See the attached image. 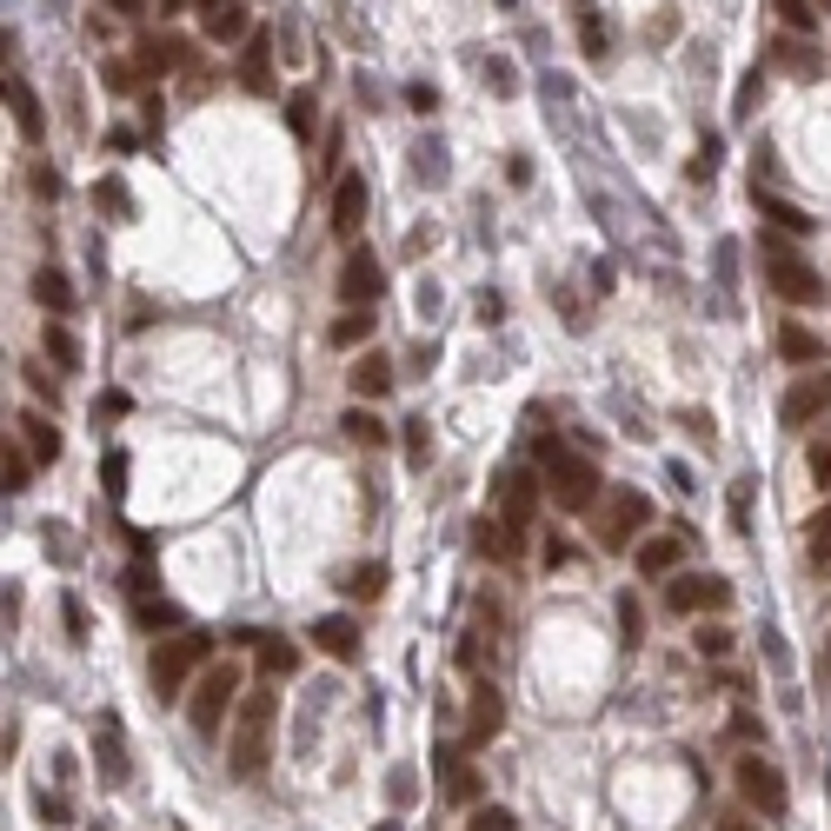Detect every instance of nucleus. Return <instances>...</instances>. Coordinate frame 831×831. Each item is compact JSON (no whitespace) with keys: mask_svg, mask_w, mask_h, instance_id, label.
<instances>
[{"mask_svg":"<svg viewBox=\"0 0 831 831\" xmlns=\"http://www.w3.org/2000/svg\"><path fill=\"white\" fill-rule=\"evenodd\" d=\"M101 485H107L114 499L127 492V453H107V459H101Z\"/></svg>","mask_w":831,"mask_h":831,"instance_id":"44","label":"nucleus"},{"mask_svg":"<svg viewBox=\"0 0 831 831\" xmlns=\"http://www.w3.org/2000/svg\"><path fill=\"white\" fill-rule=\"evenodd\" d=\"M805 552H811V565H831V499L805 519Z\"/></svg>","mask_w":831,"mask_h":831,"instance_id":"30","label":"nucleus"},{"mask_svg":"<svg viewBox=\"0 0 831 831\" xmlns=\"http://www.w3.org/2000/svg\"><path fill=\"white\" fill-rule=\"evenodd\" d=\"M286 120H293V133H313V94H293L286 101Z\"/></svg>","mask_w":831,"mask_h":831,"instance_id":"48","label":"nucleus"},{"mask_svg":"<svg viewBox=\"0 0 831 831\" xmlns=\"http://www.w3.org/2000/svg\"><path fill=\"white\" fill-rule=\"evenodd\" d=\"M239 692H246V686H239V665H207L200 686H194V699H187L194 731H200V738H220V725H226V712H233Z\"/></svg>","mask_w":831,"mask_h":831,"instance_id":"4","label":"nucleus"},{"mask_svg":"<svg viewBox=\"0 0 831 831\" xmlns=\"http://www.w3.org/2000/svg\"><path fill=\"white\" fill-rule=\"evenodd\" d=\"M386 386H393V360H386V353H366V360L353 366V393H360V399H379Z\"/></svg>","mask_w":831,"mask_h":831,"instance_id":"28","label":"nucleus"},{"mask_svg":"<svg viewBox=\"0 0 831 831\" xmlns=\"http://www.w3.org/2000/svg\"><path fill=\"white\" fill-rule=\"evenodd\" d=\"M213 652V639L207 632H180V639H166L153 658H147V679H153V692L160 699H180L187 692V679H194V665Z\"/></svg>","mask_w":831,"mask_h":831,"instance_id":"5","label":"nucleus"},{"mask_svg":"<svg viewBox=\"0 0 831 831\" xmlns=\"http://www.w3.org/2000/svg\"><path fill=\"white\" fill-rule=\"evenodd\" d=\"M539 492H546V479L539 472H506L499 479V519L506 526H519V532H532V513H539Z\"/></svg>","mask_w":831,"mask_h":831,"instance_id":"11","label":"nucleus"},{"mask_svg":"<svg viewBox=\"0 0 831 831\" xmlns=\"http://www.w3.org/2000/svg\"><path fill=\"white\" fill-rule=\"evenodd\" d=\"M805 472H811V485L831 492V426H818V433L805 440Z\"/></svg>","mask_w":831,"mask_h":831,"instance_id":"31","label":"nucleus"},{"mask_svg":"<svg viewBox=\"0 0 831 831\" xmlns=\"http://www.w3.org/2000/svg\"><path fill=\"white\" fill-rule=\"evenodd\" d=\"M499 8H519V0H499Z\"/></svg>","mask_w":831,"mask_h":831,"instance_id":"59","label":"nucleus"},{"mask_svg":"<svg viewBox=\"0 0 831 831\" xmlns=\"http://www.w3.org/2000/svg\"><path fill=\"white\" fill-rule=\"evenodd\" d=\"M433 765H440V785H446L453 805H479V798H485V785H479V772H472V759H466V745H440Z\"/></svg>","mask_w":831,"mask_h":831,"instance_id":"13","label":"nucleus"},{"mask_svg":"<svg viewBox=\"0 0 831 831\" xmlns=\"http://www.w3.org/2000/svg\"><path fill=\"white\" fill-rule=\"evenodd\" d=\"M273 34H246V47H239V87H254V94H267L273 87Z\"/></svg>","mask_w":831,"mask_h":831,"instance_id":"16","label":"nucleus"},{"mask_svg":"<svg viewBox=\"0 0 831 831\" xmlns=\"http://www.w3.org/2000/svg\"><path fill=\"white\" fill-rule=\"evenodd\" d=\"M779 54H785V67H792V73H824L818 47H811V54H805V47H779Z\"/></svg>","mask_w":831,"mask_h":831,"instance_id":"47","label":"nucleus"},{"mask_svg":"<svg viewBox=\"0 0 831 831\" xmlns=\"http://www.w3.org/2000/svg\"><path fill=\"white\" fill-rule=\"evenodd\" d=\"M14 426H21V446H27L40 466H47V459H60V433H54V420H47V412H21Z\"/></svg>","mask_w":831,"mask_h":831,"instance_id":"21","label":"nucleus"},{"mask_svg":"<svg viewBox=\"0 0 831 831\" xmlns=\"http://www.w3.org/2000/svg\"><path fill=\"white\" fill-rule=\"evenodd\" d=\"M406 101H412V114H433V107H440V101H433V87H420V80L406 87Z\"/></svg>","mask_w":831,"mask_h":831,"instance_id":"53","label":"nucleus"},{"mask_svg":"<svg viewBox=\"0 0 831 831\" xmlns=\"http://www.w3.org/2000/svg\"><path fill=\"white\" fill-rule=\"evenodd\" d=\"M40 353H47V366H60V373H80V340L60 326V319H47L40 326Z\"/></svg>","mask_w":831,"mask_h":831,"instance_id":"23","label":"nucleus"},{"mask_svg":"<svg viewBox=\"0 0 831 831\" xmlns=\"http://www.w3.org/2000/svg\"><path fill=\"white\" fill-rule=\"evenodd\" d=\"M21 373H27V386H34V393H40V399H47V406H54V399H60V379H54V373H47V366H21Z\"/></svg>","mask_w":831,"mask_h":831,"instance_id":"49","label":"nucleus"},{"mask_svg":"<svg viewBox=\"0 0 831 831\" xmlns=\"http://www.w3.org/2000/svg\"><path fill=\"white\" fill-rule=\"evenodd\" d=\"M712 831H759V824H752V818H718Z\"/></svg>","mask_w":831,"mask_h":831,"instance_id":"55","label":"nucleus"},{"mask_svg":"<svg viewBox=\"0 0 831 831\" xmlns=\"http://www.w3.org/2000/svg\"><path fill=\"white\" fill-rule=\"evenodd\" d=\"M254 652H260V672L267 679H293L300 672V645H286V639H260Z\"/></svg>","mask_w":831,"mask_h":831,"instance_id":"27","label":"nucleus"},{"mask_svg":"<svg viewBox=\"0 0 831 831\" xmlns=\"http://www.w3.org/2000/svg\"><path fill=\"white\" fill-rule=\"evenodd\" d=\"M466 831H519V818H513L506 805H472V818H466Z\"/></svg>","mask_w":831,"mask_h":831,"instance_id":"36","label":"nucleus"},{"mask_svg":"<svg viewBox=\"0 0 831 831\" xmlns=\"http://www.w3.org/2000/svg\"><path fill=\"white\" fill-rule=\"evenodd\" d=\"M360 220H366V180L340 174V187H332V233H360Z\"/></svg>","mask_w":831,"mask_h":831,"instance_id":"17","label":"nucleus"},{"mask_svg":"<svg viewBox=\"0 0 831 831\" xmlns=\"http://www.w3.org/2000/svg\"><path fill=\"white\" fill-rule=\"evenodd\" d=\"M539 459H546V492H552V506H565V513H586L593 499H599V466H593V459L559 453L552 440H539Z\"/></svg>","mask_w":831,"mask_h":831,"instance_id":"2","label":"nucleus"},{"mask_svg":"<svg viewBox=\"0 0 831 831\" xmlns=\"http://www.w3.org/2000/svg\"><path fill=\"white\" fill-rule=\"evenodd\" d=\"M326 658H360V625L353 619H313V632H306Z\"/></svg>","mask_w":831,"mask_h":831,"instance_id":"18","label":"nucleus"},{"mask_svg":"<svg viewBox=\"0 0 831 831\" xmlns=\"http://www.w3.org/2000/svg\"><path fill=\"white\" fill-rule=\"evenodd\" d=\"M373 831H399V824H393V818H386V824H373Z\"/></svg>","mask_w":831,"mask_h":831,"instance_id":"58","label":"nucleus"},{"mask_svg":"<svg viewBox=\"0 0 831 831\" xmlns=\"http://www.w3.org/2000/svg\"><path fill=\"white\" fill-rule=\"evenodd\" d=\"M619 625H625V639H632V645L645 639V612H639V599H632V593L619 599Z\"/></svg>","mask_w":831,"mask_h":831,"instance_id":"45","label":"nucleus"},{"mask_svg":"<svg viewBox=\"0 0 831 831\" xmlns=\"http://www.w3.org/2000/svg\"><path fill=\"white\" fill-rule=\"evenodd\" d=\"M506 725V699H499V686L492 679H479L472 686V699H466V752H479V745Z\"/></svg>","mask_w":831,"mask_h":831,"instance_id":"12","label":"nucleus"},{"mask_svg":"<svg viewBox=\"0 0 831 831\" xmlns=\"http://www.w3.org/2000/svg\"><path fill=\"white\" fill-rule=\"evenodd\" d=\"M107 8H114V14H140V8H147V0H107Z\"/></svg>","mask_w":831,"mask_h":831,"instance_id":"56","label":"nucleus"},{"mask_svg":"<svg viewBox=\"0 0 831 831\" xmlns=\"http://www.w3.org/2000/svg\"><path fill=\"white\" fill-rule=\"evenodd\" d=\"M692 652H699V658H725V652H731V632H725V625H699V632H692Z\"/></svg>","mask_w":831,"mask_h":831,"instance_id":"40","label":"nucleus"},{"mask_svg":"<svg viewBox=\"0 0 831 831\" xmlns=\"http://www.w3.org/2000/svg\"><path fill=\"white\" fill-rule=\"evenodd\" d=\"M40 818H47V824H73V805H67L60 792H40Z\"/></svg>","mask_w":831,"mask_h":831,"instance_id":"50","label":"nucleus"},{"mask_svg":"<svg viewBox=\"0 0 831 831\" xmlns=\"http://www.w3.org/2000/svg\"><path fill=\"white\" fill-rule=\"evenodd\" d=\"M34 466H40V459H34L27 446L8 440V459H0V479H8V492H27V485H34Z\"/></svg>","mask_w":831,"mask_h":831,"instance_id":"32","label":"nucleus"},{"mask_svg":"<svg viewBox=\"0 0 831 831\" xmlns=\"http://www.w3.org/2000/svg\"><path fill=\"white\" fill-rule=\"evenodd\" d=\"M472 546H479L485 559H499V565H513V559L526 552V532H519V526H506V519H492V513H485V519L472 526Z\"/></svg>","mask_w":831,"mask_h":831,"instance_id":"15","label":"nucleus"},{"mask_svg":"<svg viewBox=\"0 0 831 831\" xmlns=\"http://www.w3.org/2000/svg\"><path fill=\"white\" fill-rule=\"evenodd\" d=\"M60 619H67L73 639H87V606H80V599H60Z\"/></svg>","mask_w":831,"mask_h":831,"instance_id":"51","label":"nucleus"},{"mask_svg":"<svg viewBox=\"0 0 831 831\" xmlns=\"http://www.w3.org/2000/svg\"><path fill=\"white\" fill-rule=\"evenodd\" d=\"M692 552V532L686 526H672V532H652L632 559H639V578H665V572H679V559Z\"/></svg>","mask_w":831,"mask_h":831,"instance_id":"14","label":"nucleus"},{"mask_svg":"<svg viewBox=\"0 0 831 831\" xmlns=\"http://www.w3.org/2000/svg\"><path fill=\"white\" fill-rule=\"evenodd\" d=\"M133 619H140L147 632H174V625H180V612L166 606V599H140V606H133Z\"/></svg>","mask_w":831,"mask_h":831,"instance_id":"35","label":"nucleus"},{"mask_svg":"<svg viewBox=\"0 0 831 831\" xmlns=\"http://www.w3.org/2000/svg\"><path fill=\"white\" fill-rule=\"evenodd\" d=\"M824 412H831V366H824V373H805V379L779 399V420H785L792 433H811Z\"/></svg>","mask_w":831,"mask_h":831,"instance_id":"8","label":"nucleus"},{"mask_svg":"<svg viewBox=\"0 0 831 831\" xmlns=\"http://www.w3.org/2000/svg\"><path fill=\"white\" fill-rule=\"evenodd\" d=\"M101 80H107V87H114V94H127V87H133V80H140V67H133V60H120V54H114V60H107V67H101Z\"/></svg>","mask_w":831,"mask_h":831,"instance_id":"43","label":"nucleus"},{"mask_svg":"<svg viewBox=\"0 0 831 831\" xmlns=\"http://www.w3.org/2000/svg\"><path fill=\"white\" fill-rule=\"evenodd\" d=\"M818 8H831V0H818Z\"/></svg>","mask_w":831,"mask_h":831,"instance_id":"60","label":"nucleus"},{"mask_svg":"<svg viewBox=\"0 0 831 831\" xmlns=\"http://www.w3.org/2000/svg\"><path fill=\"white\" fill-rule=\"evenodd\" d=\"M652 526V499L632 492V485H612L606 506H599V546L606 552H632V539Z\"/></svg>","mask_w":831,"mask_h":831,"instance_id":"6","label":"nucleus"},{"mask_svg":"<svg viewBox=\"0 0 831 831\" xmlns=\"http://www.w3.org/2000/svg\"><path fill=\"white\" fill-rule=\"evenodd\" d=\"M94 759H101V785H120V779H127V752H120V725H101V738H94Z\"/></svg>","mask_w":831,"mask_h":831,"instance_id":"26","label":"nucleus"},{"mask_svg":"<svg viewBox=\"0 0 831 831\" xmlns=\"http://www.w3.org/2000/svg\"><path fill=\"white\" fill-rule=\"evenodd\" d=\"M200 21L213 40H246V0H200Z\"/></svg>","mask_w":831,"mask_h":831,"instance_id":"19","label":"nucleus"},{"mask_svg":"<svg viewBox=\"0 0 831 831\" xmlns=\"http://www.w3.org/2000/svg\"><path fill=\"white\" fill-rule=\"evenodd\" d=\"M353 599H379L386 593V565L379 559H366V565H353V586H347Z\"/></svg>","mask_w":831,"mask_h":831,"instance_id":"34","label":"nucleus"},{"mask_svg":"<svg viewBox=\"0 0 831 831\" xmlns=\"http://www.w3.org/2000/svg\"><path fill=\"white\" fill-rule=\"evenodd\" d=\"M772 14H779L785 27H798V34L818 27V8H811V0H772Z\"/></svg>","mask_w":831,"mask_h":831,"instance_id":"39","label":"nucleus"},{"mask_svg":"<svg viewBox=\"0 0 831 831\" xmlns=\"http://www.w3.org/2000/svg\"><path fill=\"white\" fill-rule=\"evenodd\" d=\"M665 606L672 612H725L731 606V586L718 572H679L672 586H665Z\"/></svg>","mask_w":831,"mask_h":831,"instance_id":"9","label":"nucleus"},{"mask_svg":"<svg viewBox=\"0 0 831 831\" xmlns=\"http://www.w3.org/2000/svg\"><path fill=\"white\" fill-rule=\"evenodd\" d=\"M759 213H772V226H785V233H811V213H798V207H785V200H759Z\"/></svg>","mask_w":831,"mask_h":831,"instance_id":"38","label":"nucleus"},{"mask_svg":"<svg viewBox=\"0 0 831 831\" xmlns=\"http://www.w3.org/2000/svg\"><path fill=\"white\" fill-rule=\"evenodd\" d=\"M127 412H133V399L114 386V393H101V399H94V426H114V420H127Z\"/></svg>","mask_w":831,"mask_h":831,"instance_id":"42","label":"nucleus"},{"mask_svg":"<svg viewBox=\"0 0 831 831\" xmlns=\"http://www.w3.org/2000/svg\"><path fill=\"white\" fill-rule=\"evenodd\" d=\"M731 785H738V798H745V805L765 811V818H779V811H785V772H779V765H765V759H752V752H745V759L731 765Z\"/></svg>","mask_w":831,"mask_h":831,"instance_id":"7","label":"nucleus"},{"mask_svg":"<svg viewBox=\"0 0 831 831\" xmlns=\"http://www.w3.org/2000/svg\"><path fill=\"white\" fill-rule=\"evenodd\" d=\"M379 293H386V267H379V254H373V246H353L347 267H340V300H347V306H373Z\"/></svg>","mask_w":831,"mask_h":831,"instance_id":"10","label":"nucleus"},{"mask_svg":"<svg viewBox=\"0 0 831 831\" xmlns=\"http://www.w3.org/2000/svg\"><path fill=\"white\" fill-rule=\"evenodd\" d=\"M27 187H34L40 200H60V174H54V166H47V160H40V166H34V174H27Z\"/></svg>","mask_w":831,"mask_h":831,"instance_id":"46","label":"nucleus"},{"mask_svg":"<svg viewBox=\"0 0 831 831\" xmlns=\"http://www.w3.org/2000/svg\"><path fill=\"white\" fill-rule=\"evenodd\" d=\"M94 207H101L107 220H127V207H133V200H127V187H120V180H94Z\"/></svg>","mask_w":831,"mask_h":831,"instance_id":"37","label":"nucleus"},{"mask_svg":"<svg viewBox=\"0 0 831 831\" xmlns=\"http://www.w3.org/2000/svg\"><path fill=\"white\" fill-rule=\"evenodd\" d=\"M347 440H353V446H386V426L373 420L366 406H353V412H347Z\"/></svg>","mask_w":831,"mask_h":831,"instance_id":"33","label":"nucleus"},{"mask_svg":"<svg viewBox=\"0 0 831 831\" xmlns=\"http://www.w3.org/2000/svg\"><path fill=\"white\" fill-rule=\"evenodd\" d=\"M406 453H412V459H426V420H412V426H406Z\"/></svg>","mask_w":831,"mask_h":831,"instance_id":"54","label":"nucleus"},{"mask_svg":"<svg viewBox=\"0 0 831 831\" xmlns=\"http://www.w3.org/2000/svg\"><path fill=\"white\" fill-rule=\"evenodd\" d=\"M578 47H586L593 60H606V47H612V34H606V21H593V14H578Z\"/></svg>","mask_w":831,"mask_h":831,"instance_id":"41","label":"nucleus"},{"mask_svg":"<svg viewBox=\"0 0 831 831\" xmlns=\"http://www.w3.org/2000/svg\"><path fill=\"white\" fill-rule=\"evenodd\" d=\"M267 752H273V692L254 686V692H239V718H233V738H226L233 779H260Z\"/></svg>","mask_w":831,"mask_h":831,"instance_id":"1","label":"nucleus"},{"mask_svg":"<svg viewBox=\"0 0 831 831\" xmlns=\"http://www.w3.org/2000/svg\"><path fill=\"white\" fill-rule=\"evenodd\" d=\"M194 60V47L180 40V34H153V40H140V73H166V67H187Z\"/></svg>","mask_w":831,"mask_h":831,"instance_id":"20","label":"nucleus"},{"mask_svg":"<svg viewBox=\"0 0 831 831\" xmlns=\"http://www.w3.org/2000/svg\"><path fill=\"white\" fill-rule=\"evenodd\" d=\"M326 340H332V347H360V340H373V306H347L340 319H332Z\"/></svg>","mask_w":831,"mask_h":831,"instance_id":"29","label":"nucleus"},{"mask_svg":"<svg viewBox=\"0 0 831 831\" xmlns=\"http://www.w3.org/2000/svg\"><path fill=\"white\" fill-rule=\"evenodd\" d=\"M8 114H14V127H21L27 140H40V127H47V120H40V101H34L27 80H14V73H8Z\"/></svg>","mask_w":831,"mask_h":831,"instance_id":"24","label":"nucleus"},{"mask_svg":"<svg viewBox=\"0 0 831 831\" xmlns=\"http://www.w3.org/2000/svg\"><path fill=\"white\" fill-rule=\"evenodd\" d=\"M386 785H393V805H412V772H406V765H393Z\"/></svg>","mask_w":831,"mask_h":831,"instance_id":"52","label":"nucleus"},{"mask_svg":"<svg viewBox=\"0 0 831 831\" xmlns=\"http://www.w3.org/2000/svg\"><path fill=\"white\" fill-rule=\"evenodd\" d=\"M27 293H34L47 313H67V306H73V280H67L60 267H40V273L27 280Z\"/></svg>","mask_w":831,"mask_h":831,"instance_id":"25","label":"nucleus"},{"mask_svg":"<svg viewBox=\"0 0 831 831\" xmlns=\"http://www.w3.org/2000/svg\"><path fill=\"white\" fill-rule=\"evenodd\" d=\"M779 360H792V366H818L824 360V340L811 326H779Z\"/></svg>","mask_w":831,"mask_h":831,"instance_id":"22","label":"nucleus"},{"mask_svg":"<svg viewBox=\"0 0 831 831\" xmlns=\"http://www.w3.org/2000/svg\"><path fill=\"white\" fill-rule=\"evenodd\" d=\"M759 260H765V286L779 293V300H792V306H818L824 300V280L792 254V246L779 239V233H765L759 239Z\"/></svg>","mask_w":831,"mask_h":831,"instance_id":"3","label":"nucleus"},{"mask_svg":"<svg viewBox=\"0 0 831 831\" xmlns=\"http://www.w3.org/2000/svg\"><path fill=\"white\" fill-rule=\"evenodd\" d=\"M160 8H166V14H180V8H200V0H160Z\"/></svg>","mask_w":831,"mask_h":831,"instance_id":"57","label":"nucleus"}]
</instances>
